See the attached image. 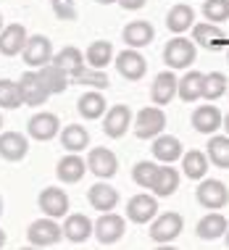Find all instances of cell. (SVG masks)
I'll use <instances>...</instances> for the list:
<instances>
[{
  "label": "cell",
  "mask_w": 229,
  "mask_h": 250,
  "mask_svg": "<svg viewBox=\"0 0 229 250\" xmlns=\"http://www.w3.org/2000/svg\"><path fill=\"white\" fill-rule=\"evenodd\" d=\"M0 29H3V13H0Z\"/></svg>",
  "instance_id": "obj_50"
},
{
  "label": "cell",
  "mask_w": 229,
  "mask_h": 250,
  "mask_svg": "<svg viewBox=\"0 0 229 250\" xmlns=\"http://www.w3.org/2000/svg\"><path fill=\"white\" fill-rule=\"evenodd\" d=\"M37 77H40V82H42V87L50 92V95H61V92H66L69 90V74H66L63 69H58L56 63H45L42 69H37Z\"/></svg>",
  "instance_id": "obj_28"
},
{
  "label": "cell",
  "mask_w": 229,
  "mask_h": 250,
  "mask_svg": "<svg viewBox=\"0 0 229 250\" xmlns=\"http://www.w3.org/2000/svg\"><path fill=\"white\" fill-rule=\"evenodd\" d=\"M227 229H229L227 216H224V213H219V211H211V213H206L203 219L198 221L195 232H198V237H200V240H208V242H211V240L224 237Z\"/></svg>",
  "instance_id": "obj_29"
},
{
  "label": "cell",
  "mask_w": 229,
  "mask_h": 250,
  "mask_svg": "<svg viewBox=\"0 0 229 250\" xmlns=\"http://www.w3.org/2000/svg\"><path fill=\"white\" fill-rule=\"evenodd\" d=\"M158 216V198L156 195H147V192H140L129 198L126 203V219L132 224H150L153 219Z\"/></svg>",
  "instance_id": "obj_11"
},
{
  "label": "cell",
  "mask_w": 229,
  "mask_h": 250,
  "mask_svg": "<svg viewBox=\"0 0 229 250\" xmlns=\"http://www.w3.org/2000/svg\"><path fill=\"white\" fill-rule=\"evenodd\" d=\"M192 24H195V11L187 3L171 5L169 13H166V26H169V32H174V35H185L187 29H192Z\"/></svg>",
  "instance_id": "obj_31"
},
{
  "label": "cell",
  "mask_w": 229,
  "mask_h": 250,
  "mask_svg": "<svg viewBox=\"0 0 229 250\" xmlns=\"http://www.w3.org/2000/svg\"><path fill=\"white\" fill-rule=\"evenodd\" d=\"M58 134H61V119L50 111H37L26 121V137L37 140V143H50Z\"/></svg>",
  "instance_id": "obj_7"
},
{
  "label": "cell",
  "mask_w": 229,
  "mask_h": 250,
  "mask_svg": "<svg viewBox=\"0 0 229 250\" xmlns=\"http://www.w3.org/2000/svg\"><path fill=\"white\" fill-rule=\"evenodd\" d=\"M145 3H147V0H119V5L124 11H140Z\"/></svg>",
  "instance_id": "obj_42"
},
{
  "label": "cell",
  "mask_w": 229,
  "mask_h": 250,
  "mask_svg": "<svg viewBox=\"0 0 229 250\" xmlns=\"http://www.w3.org/2000/svg\"><path fill=\"white\" fill-rule=\"evenodd\" d=\"M77 111L84 121H95L100 116H105L108 111V103H105V95L100 90H87L82 98L77 100Z\"/></svg>",
  "instance_id": "obj_24"
},
{
  "label": "cell",
  "mask_w": 229,
  "mask_h": 250,
  "mask_svg": "<svg viewBox=\"0 0 229 250\" xmlns=\"http://www.w3.org/2000/svg\"><path fill=\"white\" fill-rule=\"evenodd\" d=\"M74 84H82V87H90V90H108V74L103 69H90V66H84L82 71L77 74V77H71Z\"/></svg>",
  "instance_id": "obj_36"
},
{
  "label": "cell",
  "mask_w": 229,
  "mask_h": 250,
  "mask_svg": "<svg viewBox=\"0 0 229 250\" xmlns=\"http://www.w3.org/2000/svg\"><path fill=\"white\" fill-rule=\"evenodd\" d=\"M113 58H116V53H113V45L108 40H95V42H90L84 50V61H87L90 69H103L105 71V66L113 63Z\"/></svg>",
  "instance_id": "obj_32"
},
{
  "label": "cell",
  "mask_w": 229,
  "mask_h": 250,
  "mask_svg": "<svg viewBox=\"0 0 229 250\" xmlns=\"http://www.w3.org/2000/svg\"><path fill=\"white\" fill-rule=\"evenodd\" d=\"M179 171L177 168H171V164H161V168H158V177H156V182H153V195L156 198H171L174 192L179 190Z\"/></svg>",
  "instance_id": "obj_33"
},
{
  "label": "cell",
  "mask_w": 229,
  "mask_h": 250,
  "mask_svg": "<svg viewBox=\"0 0 229 250\" xmlns=\"http://www.w3.org/2000/svg\"><path fill=\"white\" fill-rule=\"evenodd\" d=\"M156 250H179V248H174V245H171V242H166V245H158Z\"/></svg>",
  "instance_id": "obj_43"
},
{
  "label": "cell",
  "mask_w": 229,
  "mask_h": 250,
  "mask_svg": "<svg viewBox=\"0 0 229 250\" xmlns=\"http://www.w3.org/2000/svg\"><path fill=\"white\" fill-rule=\"evenodd\" d=\"M227 58H229V50H227Z\"/></svg>",
  "instance_id": "obj_52"
},
{
  "label": "cell",
  "mask_w": 229,
  "mask_h": 250,
  "mask_svg": "<svg viewBox=\"0 0 229 250\" xmlns=\"http://www.w3.org/2000/svg\"><path fill=\"white\" fill-rule=\"evenodd\" d=\"M21 250H42V248H35V245H26V248H21Z\"/></svg>",
  "instance_id": "obj_47"
},
{
  "label": "cell",
  "mask_w": 229,
  "mask_h": 250,
  "mask_svg": "<svg viewBox=\"0 0 229 250\" xmlns=\"http://www.w3.org/2000/svg\"><path fill=\"white\" fill-rule=\"evenodd\" d=\"M5 240H8V234H5L3 229H0V250H3V245H5Z\"/></svg>",
  "instance_id": "obj_44"
},
{
  "label": "cell",
  "mask_w": 229,
  "mask_h": 250,
  "mask_svg": "<svg viewBox=\"0 0 229 250\" xmlns=\"http://www.w3.org/2000/svg\"><path fill=\"white\" fill-rule=\"evenodd\" d=\"M87 171H92L98 179L108 182L111 177H116L119 171V158L111 147H92L87 153Z\"/></svg>",
  "instance_id": "obj_10"
},
{
  "label": "cell",
  "mask_w": 229,
  "mask_h": 250,
  "mask_svg": "<svg viewBox=\"0 0 229 250\" xmlns=\"http://www.w3.org/2000/svg\"><path fill=\"white\" fill-rule=\"evenodd\" d=\"M53 63L69 74V79L77 77V74L87 66L84 63V53L79 48H74V45H66V48H61L58 53H53Z\"/></svg>",
  "instance_id": "obj_30"
},
{
  "label": "cell",
  "mask_w": 229,
  "mask_h": 250,
  "mask_svg": "<svg viewBox=\"0 0 229 250\" xmlns=\"http://www.w3.org/2000/svg\"><path fill=\"white\" fill-rule=\"evenodd\" d=\"M113 63H116V71L126 79V82H140V79L145 77V71H147L145 56L140 50H134V48H124L121 53H116Z\"/></svg>",
  "instance_id": "obj_8"
},
{
  "label": "cell",
  "mask_w": 229,
  "mask_h": 250,
  "mask_svg": "<svg viewBox=\"0 0 229 250\" xmlns=\"http://www.w3.org/2000/svg\"><path fill=\"white\" fill-rule=\"evenodd\" d=\"M26 40H29V35H26L24 24H8L0 29V56L5 58H13L19 56V53L24 50Z\"/></svg>",
  "instance_id": "obj_19"
},
{
  "label": "cell",
  "mask_w": 229,
  "mask_h": 250,
  "mask_svg": "<svg viewBox=\"0 0 229 250\" xmlns=\"http://www.w3.org/2000/svg\"><path fill=\"white\" fill-rule=\"evenodd\" d=\"M177 84H179V79L174 77L171 69L156 74V79H153V84H150V100H153V105H169L171 100L177 98Z\"/></svg>",
  "instance_id": "obj_18"
},
{
  "label": "cell",
  "mask_w": 229,
  "mask_h": 250,
  "mask_svg": "<svg viewBox=\"0 0 229 250\" xmlns=\"http://www.w3.org/2000/svg\"><path fill=\"white\" fill-rule=\"evenodd\" d=\"M126 234V219L119 213H100L98 221H92V237L100 245H116V242Z\"/></svg>",
  "instance_id": "obj_4"
},
{
  "label": "cell",
  "mask_w": 229,
  "mask_h": 250,
  "mask_svg": "<svg viewBox=\"0 0 229 250\" xmlns=\"http://www.w3.org/2000/svg\"><path fill=\"white\" fill-rule=\"evenodd\" d=\"M221 121H224V116H221V111L216 105H198L192 111V126H195V132H200V134H216L221 129Z\"/></svg>",
  "instance_id": "obj_21"
},
{
  "label": "cell",
  "mask_w": 229,
  "mask_h": 250,
  "mask_svg": "<svg viewBox=\"0 0 229 250\" xmlns=\"http://www.w3.org/2000/svg\"><path fill=\"white\" fill-rule=\"evenodd\" d=\"M84 171H87V161L79 153H66L56 164V177L63 182V185H77V182L84 177Z\"/></svg>",
  "instance_id": "obj_23"
},
{
  "label": "cell",
  "mask_w": 229,
  "mask_h": 250,
  "mask_svg": "<svg viewBox=\"0 0 229 250\" xmlns=\"http://www.w3.org/2000/svg\"><path fill=\"white\" fill-rule=\"evenodd\" d=\"M206 155H208V164L219 168H229V134H211V140L206 145Z\"/></svg>",
  "instance_id": "obj_35"
},
{
  "label": "cell",
  "mask_w": 229,
  "mask_h": 250,
  "mask_svg": "<svg viewBox=\"0 0 229 250\" xmlns=\"http://www.w3.org/2000/svg\"><path fill=\"white\" fill-rule=\"evenodd\" d=\"M16 84H19V95H21V103H24V105L37 108V105H45V103H48L50 92L42 87V82H40V77H37L35 69H32V71H24L21 79H19Z\"/></svg>",
  "instance_id": "obj_12"
},
{
  "label": "cell",
  "mask_w": 229,
  "mask_h": 250,
  "mask_svg": "<svg viewBox=\"0 0 229 250\" xmlns=\"http://www.w3.org/2000/svg\"><path fill=\"white\" fill-rule=\"evenodd\" d=\"M224 242H227V248H229V229H227V234H224Z\"/></svg>",
  "instance_id": "obj_48"
},
{
  "label": "cell",
  "mask_w": 229,
  "mask_h": 250,
  "mask_svg": "<svg viewBox=\"0 0 229 250\" xmlns=\"http://www.w3.org/2000/svg\"><path fill=\"white\" fill-rule=\"evenodd\" d=\"M132 108L129 105H124V103H116V105H111L108 111H105V119H103V132H105V137H111V140H119V137H124L126 129L132 126Z\"/></svg>",
  "instance_id": "obj_13"
},
{
  "label": "cell",
  "mask_w": 229,
  "mask_h": 250,
  "mask_svg": "<svg viewBox=\"0 0 229 250\" xmlns=\"http://www.w3.org/2000/svg\"><path fill=\"white\" fill-rule=\"evenodd\" d=\"M0 129H3V113H0Z\"/></svg>",
  "instance_id": "obj_51"
},
{
  "label": "cell",
  "mask_w": 229,
  "mask_h": 250,
  "mask_svg": "<svg viewBox=\"0 0 229 250\" xmlns=\"http://www.w3.org/2000/svg\"><path fill=\"white\" fill-rule=\"evenodd\" d=\"M185 232V219L182 213L177 211H166V213H158L156 219L150 221V240L156 245H166V242H174L179 234Z\"/></svg>",
  "instance_id": "obj_2"
},
{
  "label": "cell",
  "mask_w": 229,
  "mask_h": 250,
  "mask_svg": "<svg viewBox=\"0 0 229 250\" xmlns=\"http://www.w3.org/2000/svg\"><path fill=\"white\" fill-rule=\"evenodd\" d=\"M121 37H124L126 48H147V45L153 42V37H156V29H153L150 21H145V19H137V21H129L124 26V32H121Z\"/></svg>",
  "instance_id": "obj_20"
},
{
  "label": "cell",
  "mask_w": 229,
  "mask_h": 250,
  "mask_svg": "<svg viewBox=\"0 0 229 250\" xmlns=\"http://www.w3.org/2000/svg\"><path fill=\"white\" fill-rule=\"evenodd\" d=\"M195 56H198V50H195V42H190L187 37L177 35L174 40H169L164 48V63L169 66V69H190L195 63Z\"/></svg>",
  "instance_id": "obj_5"
},
{
  "label": "cell",
  "mask_w": 229,
  "mask_h": 250,
  "mask_svg": "<svg viewBox=\"0 0 229 250\" xmlns=\"http://www.w3.org/2000/svg\"><path fill=\"white\" fill-rule=\"evenodd\" d=\"M153 158L158 161V164H174V161H179L182 155H185V147H182V140L174 137V134H158L156 140H153Z\"/></svg>",
  "instance_id": "obj_22"
},
{
  "label": "cell",
  "mask_w": 229,
  "mask_h": 250,
  "mask_svg": "<svg viewBox=\"0 0 229 250\" xmlns=\"http://www.w3.org/2000/svg\"><path fill=\"white\" fill-rule=\"evenodd\" d=\"M221 126H224V129H227V134H229V113L224 116V121H221Z\"/></svg>",
  "instance_id": "obj_45"
},
{
  "label": "cell",
  "mask_w": 229,
  "mask_h": 250,
  "mask_svg": "<svg viewBox=\"0 0 229 250\" xmlns=\"http://www.w3.org/2000/svg\"><path fill=\"white\" fill-rule=\"evenodd\" d=\"M195 200L206 211H221L229 206V190L221 179H200L198 190H195Z\"/></svg>",
  "instance_id": "obj_6"
},
{
  "label": "cell",
  "mask_w": 229,
  "mask_h": 250,
  "mask_svg": "<svg viewBox=\"0 0 229 250\" xmlns=\"http://www.w3.org/2000/svg\"><path fill=\"white\" fill-rule=\"evenodd\" d=\"M158 168H161V164H156V161H137L134 168H132L134 185L143 187V190H150L153 182H156V177H158Z\"/></svg>",
  "instance_id": "obj_38"
},
{
  "label": "cell",
  "mask_w": 229,
  "mask_h": 250,
  "mask_svg": "<svg viewBox=\"0 0 229 250\" xmlns=\"http://www.w3.org/2000/svg\"><path fill=\"white\" fill-rule=\"evenodd\" d=\"M63 237L69 242H87L92 237V221L84 213H66L63 219Z\"/></svg>",
  "instance_id": "obj_26"
},
{
  "label": "cell",
  "mask_w": 229,
  "mask_h": 250,
  "mask_svg": "<svg viewBox=\"0 0 229 250\" xmlns=\"http://www.w3.org/2000/svg\"><path fill=\"white\" fill-rule=\"evenodd\" d=\"M29 153V137L21 132H0V158L8 164H19Z\"/></svg>",
  "instance_id": "obj_15"
},
{
  "label": "cell",
  "mask_w": 229,
  "mask_h": 250,
  "mask_svg": "<svg viewBox=\"0 0 229 250\" xmlns=\"http://www.w3.org/2000/svg\"><path fill=\"white\" fill-rule=\"evenodd\" d=\"M61 237H63V227L58 224V219H50V216H42V219L32 221L26 227V240L29 245L35 248H50V245H58Z\"/></svg>",
  "instance_id": "obj_3"
},
{
  "label": "cell",
  "mask_w": 229,
  "mask_h": 250,
  "mask_svg": "<svg viewBox=\"0 0 229 250\" xmlns=\"http://www.w3.org/2000/svg\"><path fill=\"white\" fill-rule=\"evenodd\" d=\"M100 5H111V3H119V0H98Z\"/></svg>",
  "instance_id": "obj_46"
},
{
  "label": "cell",
  "mask_w": 229,
  "mask_h": 250,
  "mask_svg": "<svg viewBox=\"0 0 229 250\" xmlns=\"http://www.w3.org/2000/svg\"><path fill=\"white\" fill-rule=\"evenodd\" d=\"M134 137L140 140H156L166 129V111L161 105H147L132 119Z\"/></svg>",
  "instance_id": "obj_1"
},
{
  "label": "cell",
  "mask_w": 229,
  "mask_h": 250,
  "mask_svg": "<svg viewBox=\"0 0 229 250\" xmlns=\"http://www.w3.org/2000/svg\"><path fill=\"white\" fill-rule=\"evenodd\" d=\"M50 8L58 21H74L77 19V0H50Z\"/></svg>",
  "instance_id": "obj_41"
},
{
  "label": "cell",
  "mask_w": 229,
  "mask_h": 250,
  "mask_svg": "<svg viewBox=\"0 0 229 250\" xmlns=\"http://www.w3.org/2000/svg\"><path fill=\"white\" fill-rule=\"evenodd\" d=\"M21 58L29 69H42L45 63L53 61V42L45 35H29L21 50Z\"/></svg>",
  "instance_id": "obj_9"
},
{
  "label": "cell",
  "mask_w": 229,
  "mask_h": 250,
  "mask_svg": "<svg viewBox=\"0 0 229 250\" xmlns=\"http://www.w3.org/2000/svg\"><path fill=\"white\" fill-rule=\"evenodd\" d=\"M182 174H185L187 179H206L208 174V155L203 150H190L182 155Z\"/></svg>",
  "instance_id": "obj_34"
},
{
  "label": "cell",
  "mask_w": 229,
  "mask_h": 250,
  "mask_svg": "<svg viewBox=\"0 0 229 250\" xmlns=\"http://www.w3.org/2000/svg\"><path fill=\"white\" fill-rule=\"evenodd\" d=\"M203 16L211 24H221L229 19V0H203Z\"/></svg>",
  "instance_id": "obj_39"
},
{
  "label": "cell",
  "mask_w": 229,
  "mask_h": 250,
  "mask_svg": "<svg viewBox=\"0 0 229 250\" xmlns=\"http://www.w3.org/2000/svg\"><path fill=\"white\" fill-rule=\"evenodd\" d=\"M87 203H90L95 211L108 213V211H113V208L119 206V190L111 187L105 179H100V182H95V185L87 190Z\"/></svg>",
  "instance_id": "obj_17"
},
{
  "label": "cell",
  "mask_w": 229,
  "mask_h": 250,
  "mask_svg": "<svg viewBox=\"0 0 229 250\" xmlns=\"http://www.w3.org/2000/svg\"><path fill=\"white\" fill-rule=\"evenodd\" d=\"M192 42L195 45H203L208 50H216L221 45H229V37L227 32L221 29L219 24H211V21H195L192 24Z\"/></svg>",
  "instance_id": "obj_16"
},
{
  "label": "cell",
  "mask_w": 229,
  "mask_h": 250,
  "mask_svg": "<svg viewBox=\"0 0 229 250\" xmlns=\"http://www.w3.org/2000/svg\"><path fill=\"white\" fill-rule=\"evenodd\" d=\"M21 95H19V84L11 79H0V108H19Z\"/></svg>",
  "instance_id": "obj_40"
},
{
  "label": "cell",
  "mask_w": 229,
  "mask_h": 250,
  "mask_svg": "<svg viewBox=\"0 0 229 250\" xmlns=\"http://www.w3.org/2000/svg\"><path fill=\"white\" fill-rule=\"evenodd\" d=\"M37 206L42 216H50V219H63L69 213V195L61 187H45L37 198Z\"/></svg>",
  "instance_id": "obj_14"
},
{
  "label": "cell",
  "mask_w": 229,
  "mask_h": 250,
  "mask_svg": "<svg viewBox=\"0 0 229 250\" xmlns=\"http://www.w3.org/2000/svg\"><path fill=\"white\" fill-rule=\"evenodd\" d=\"M229 92V82H227V74L221 71H211L206 74V84H203V100L213 103V100L224 98Z\"/></svg>",
  "instance_id": "obj_37"
},
{
  "label": "cell",
  "mask_w": 229,
  "mask_h": 250,
  "mask_svg": "<svg viewBox=\"0 0 229 250\" xmlns=\"http://www.w3.org/2000/svg\"><path fill=\"white\" fill-rule=\"evenodd\" d=\"M58 140H61V147H63L66 153H82L84 147H90V132H87L82 124L61 126Z\"/></svg>",
  "instance_id": "obj_27"
},
{
  "label": "cell",
  "mask_w": 229,
  "mask_h": 250,
  "mask_svg": "<svg viewBox=\"0 0 229 250\" xmlns=\"http://www.w3.org/2000/svg\"><path fill=\"white\" fill-rule=\"evenodd\" d=\"M203 84H206L203 71H187L177 84L179 100L182 103H198V100H203Z\"/></svg>",
  "instance_id": "obj_25"
},
{
  "label": "cell",
  "mask_w": 229,
  "mask_h": 250,
  "mask_svg": "<svg viewBox=\"0 0 229 250\" xmlns=\"http://www.w3.org/2000/svg\"><path fill=\"white\" fill-rule=\"evenodd\" d=\"M0 216H3V198H0Z\"/></svg>",
  "instance_id": "obj_49"
}]
</instances>
